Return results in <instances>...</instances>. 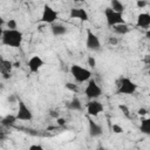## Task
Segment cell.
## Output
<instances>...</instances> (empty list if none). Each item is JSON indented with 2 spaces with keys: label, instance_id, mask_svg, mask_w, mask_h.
<instances>
[{
  "label": "cell",
  "instance_id": "cell-1",
  "mask_svg": "<svg viewBox=\"0 0 150 150\" xmlns=\"http://www.w3.org/2000/svg\"><path fill=\"white\" fill-rule=\"evenodd\" d=\"M23 40V34L18 30V29H2L1 32V41L5 46L13 47V48H19L22 43Z\"/></svg>",
  "mask_w": 150,
  "mask_h": 150
},
{
  "label": "cell",
  "instance_id": "cell-2",
  "mask_svg": "<svg viewBox=\"0 0 150 150\" xmlns=\"http://www.w3.org/2000/svg\"><path fill=\"white\" fill-rule=\"evenodd\" d=\"M70 74L71 76L74 77V80L76 82H86V81H89L90 77H91V71L87 68H83L79 64H73L70 67Z\"/></svg>",
  "mask_w": 150,
  "mask_h": 150
},
{
  "label": "cell",
  "instance_id": "cell-3",
  "mask_svg": "<svg viewBox=\"0 0 150 150\" xmlns=\"http://www.w3.org/2000/svg\"><path fill=\"white\" fill-rule=\"evenodd\" d=\"M137 90V84L129 77H121L117 84V94L131 95Z\"/></svg>",
  "mask_w": 150,
  "mask_h": 150
},
{
  "label": "cell",
  "instance_id": "cell-4",
  "mask_svg": "<svg viewBox=\"0 0 150 150\" xmlns=\"http://www.w3.org/2000/svg\"><path fill=\"white\" fill-rule=\"evenodd\" d=\"M104 15H105L107 25L109 27H114L115 25H118V23H123L124 22L123 16H122V13L114 11L111 7H107L104 9Z\"/></svg>",
  "mask_w": 150,
  "mask_h": 150
},
{
  "label": "cell",
  "instance_id": "cell-5",
  "mask_svg": "<svg viewBox=\"0 0 150 150\" xmlns=\"http://www.w3.org/2000/svg\"><path fill=\"white\" fill-rule=\"evenodd\" d=\"M84 94H86V96H87L88 100H96V98H98L101 96L102 89L96 83L95 80H89L88 81V84H87V87L84 89Z\"/></svg>",
  "mask_w": 150,
  "mask_h": 150
},
{
  "label": "cell",
  "instance_id": "cell-6",
  "mask_svg": "<svg viewBox=\"0 0 150 150\" xmlns=\"http://www.w3.org/2000/svg\"><path fill=\"white\" fill-rule=\"evenodd\" d=\"M16 118L19 121H30L33 118V114L30 109L26 105V103L21 100H18V111H16Z\"/></svg>",
  "mask_w": 150,
  "mask_h": 150
},
{
  "label": "cell",
  "instance_id": "cell-7",
  "mask_svg": "<svg viewBox=\"0 0 150 150\" xmlns=\"http://www.w3.org/2000/svg\"><path fill=\"white\" fill-rule=\"evenodd\" d=\"M57 19V12L50 7L49 5H45L43 9H42V14H41V21L45 23H50L53 25Z\"/></svg>",
  "mask_w": 150,
  "mask_h": 150
},
{
  "label": "cell",
  "instance_id": "cell-8",
  "mask_svg": "<svg viewBox=\"0 0 150 150\" xmlns=\"http://www.w3.org/2000/svg\"><path fill=\"white\" fill-rule=\"evenodd\" d=\"M86 46L89 50L98 52L101 49V42L96 34H94L90 29H87V39H86Z\"/></svg>",
  "mask_w": 150,
  "mask_h": 150
},
{
  "label": "cell",
  "instance_id": "cell-9",
  "mask_svg": "<svg viewBox=\"0 0 150 150\" xmlns=\"http://www.w3.org/2000/svg\"><path fill=\"white\" fill-rule=\"evenodd\" d=\"M103 111V105L101 102H98L97 100H89V102L87 103V112L88 116H97L100 112Z\"/></svg>",
  "mask_w": 150,
  "mask_h": 150
},
{
  "label": "cell",
  "instance_id": "cell-10",
  "mask_svg": "<svg viewBox=\"0 0 150 150\" xmlns=\"http://www.w3.org/2000/svg\"><path fill=\"white\" fill-rule=\"evenodd\" d=\"M43 64H45L43 60H42L40 56H38V55H33V56L29 59L28 63H27V66H28L30 73H38V71L43 67Z\"/></svg>",
  "mask_w": 150,
  "mask_h": 150
},
{
  "label": "cell",
  "instance_id": "cell-11",
  "mask_svg": "<svg viewBox=\"0 0 150 150\" xmlns=\"http://www.w3.org/2000/svg\"><path fill=\"white\" fill-rule=\"evenodd\" d=\"M88 128H89V135L91 137H100L103 132L102 127L98 123H96L90 116L88 117Z\"/></svg>",
  "mask_w": 150,
  "mask_h": 150
},
{
  "label": "cell",
  "instance_id": "cell-12",
  "mask_svg": "<svg viewBox=\"0 0 150 150\" xmlns=\"http://www.w3.org/2000/svg\"><path fill=\"white\" fill-rule=\"evenodd\" d=\"M69 16L71 19H79L81 21H88V19H89L87 11L83 8H71L69 12Z\"/></svg>",
  "mask_w": 150,
  "mask_h": 150
},
{
  "label": "cell",
  "instance_id": "cell-13",
  "mask_svg": "<svg viewBox=\"0 0 150 150\" xmlns=\"http://www.w3.org/2000/svg\"><path fill=\"white\" fill-rule=\"evenodd\" d=\"M13 68H14V67H13V62L1 59L0 71H1L4 79H9V77H11V73H12V69H13Z\"/></svg>",
  "mask_w": 150,
  "mask_h": 150
},
{
  "label": "cell",
  "instance_id": "cell-14",
  "mask_svg": "<svg viewBox=\"0 0 150 150\" xmlns=\"http://www.w3.org/2000/svg\"><path fill=\"white\" fill-rule=\"evenodd\" d=\"M136 25H137V27H141V28H148V27H150V14H148V13H141V14H138Z\"/></svg>",
  "mask_w": 150,
  "mask_h": 150
},
{
  "label": "cell",
  "instance_id": "cell-15",
  "mask_svg": "<svg viewBox=\"0 0 150 150\" xmlns=\"http://www.w3.org/2000/svg\"><path fill=\"white\" fill-rule=\"evenodd\" d=\"M50 29H52V34L54 36H61V35H64L67 33V28L60 23H53Z\"/></svg>",
  "mask_w": 150,
  "mask_h": 150
},
{
  "label": "cell",
  "instance_id": "cell-16",
  "mask_svg": "<svg viewBox=\"0 0 150 150\" xmlns=\"http://www.w3.org/2000/svg\"><path fill=\"white\" fill-rule=\"evenodd\" d=\"M112 29H114V32H115L116 34H118V35H125V34L130 30L129 26H128L125 22H123V23H118V25H115V26L112 27Z\"/></svg>",
  "mask_w": 150,
  "mask_h": 150
},
{
  "label": "cell",
  "instance_id": "cell-17",
  "mask_svg": "<svg viewBox=\"0 0 150 150\" xmlns=\"http://www.w3.org/2000/svg\"><path fill=\"white\" fill-rule=\"evenodd\" d=\"M67 108L69 110H75V111L82 110V103H81V101L77 97H74L73 100H70L69 102H67Z\"/></svg>",
  "mask_w": 150,
  "mask_h": 150
},
{
  "label": "cell",
  "instance_id": "cell-18",
  "mask_svg": "<svg viewBox=\"0 0 150 150\" xmlns=\"http://www.w3.org/2000/svg\"><path fill=\"white\" fill-rule=\"evenodd\" d=\"M139 130H141L142 134L150 136V117H148V118H143V120L141 121Z\"/></svg>",
  "mask_w": 150,
  "mask_h": 150
},
{
  "label": "cell",
  "instance_id": "cell-19",
  "mask_svg": "<svg viewBox=\"0 0 150 150\" xmlns=\"http://www.w3.org/2000/svg\"><path fill=\"white\" fill-rule=\"evenodd\" d=\"M16 121H18L16 115H6L1 120V124H2V127H12Z\"/></svg>",
  "mask_w": 150,
  "mask_h": 150
},
{
  "label": "cell",
  "instance_id": "cell-20",
  "mask_svg": "<svg viewBox=\"0 0 150 150\" xmlns=\"http://www.w3.org/2000/svg\"><path fill=\"white\" fill-rule=\"evenodd\" d=\"M110 4H111L110 7H111L114 11L120 12V13H123V11H124V5H123L120 0H111Z\"/></svg>",
  "mask_w": 150,
  "mask_h": 150
},
{
  "label": "cell",
  "instance_id": "cell-21",
  "mask_svg": "<svg viewBox=\"0 0 150 150\" xmlns=\"http://www.w3.org/2000/svg\"><path fill=\"white\" fill-rule=\"evenodd\" d=\"M7 28H9V29H16V28H18V22H16V20H15V19H9V20L7 21Z\"/></svg>",
  "mask_w": 150,
  "mask_h": 150
},
{
  "label": "cell",
  "instance_id": "cell-22",
  "mask_svg": "<svg viewBox=\"0 0 150 150\" xmlns=\"http://www.w3.org/2000/svg\"><path fill=\"white\" fill-rule=\"evenodd\" d=\"M66 88H67L68 90H70V91H74V93H77V91H79L77 86L74 84V83H71V82H67V83H66Z\"/></svg>",
  "mask_w": 150,
  "mask_h": 150
},
{
  "label": "cell",
  "instance_id": "cell-23",
  "mask_svg": "<svg viewBox=\"0 0 150 150\" xmlns=\"http://www.w3.org/2000/svg\"><path fill=\"white\" fill-rule=\"evenodd\" d=\"M111 129H112V132H115V134H122L123 132V128L118 124H112Z\"/></svg>",
  "mask_w": 150,
  "mask_h": 150
},
{
  "label": "cell",
  "instance_id": "cell-24",
  "mask_svg": "<svg viewBox=\"0 0 150 150\" xmlns=\"http://www.w3.org/2000/svg\"><path fill=\"white\" fill-rule=\"evenodd\" d=\"M88 66L90 68H95L96 67V60H95L94 56H89L88 57Z\"/></svg>",
  "mask_w": 150,
  "mask_h": 150
},
{
  "label": "cell",
  "instance_id": "cell-25",
  "mask_svg": "<svg viewBox=\"0 0 150 150\" xmlns=\"http://www.w3.org/2000/svg\"><path fill=\"white\" fill-rule=\"evenodd\" d=\"M56 124H57L59 127H63V125L66 124V120L62 118V117H57V118H56Z\"/></svg>",
  "mask_w": 150,
  "mask_h": 150
},
{
  "label": "cell",
  "instance_id": "cell-26",
  "mask_svg": "<svg viewBox=\"0 0 150 150\" xmlns=\"http://www.w3.org/2000/svg\"><path fill=\"white\" fill-rule=\"evenodd\" d=\"M136 5H137L138 8H143V7L146 6V0H137Z\"/></svg>",
  "mask_w": 150,
  "mask_h": 150
},
{
  "label": "cell",
  "instance_id": "cell-27",
  "mask_svg": "<svg viewBox=\"0 0 150 150\" xmlns=\"http://www.w3.org/2000/svg\"><path fill=\"white\" fill-rule=\"evenodd\" d=\"M108 42H109V45H117L118 43V40L116 39V38H112V36H110L109 39H108Z\"/></svg>",
  "mask_w": 150,
  "mask_h": 150
},
{
  "label": "cell",
  "instance_id": "cell-28",
  "mask_svg": "<svg viewBox=\"0 0 150 150\" xmlns=\"http://www.w3.org/2000/svg\"><path fill=\"white\" fill-rule=\"evenodd\" d=\"M120 109L123 111V114H124L127 117H129V110H128V108H127L125 105H120Z\"/></svg>",
  "mask_w": 150,
  "mask_h": 150
},
{
  "label": "cell",
  "instance_id": "cell-29",
  "mask_svg": "<svg viewBox=\"0 0 150 150\" xmlns=\"http://www.w3.org/2000/svg\"><path fill=\"white\" fill-rule=\"evenodd\" d=\"M143 62L150 68V55H145L144 56V59H143Z\"/></svg>",
  "mask_w": 150,
  "mask_h": 150
},
{
  "label": "cell",
  "instance_id": "cell-30",
  "mask_svg": "<svg viewBox=\"0 0 150 150\" xmlns=\"http://www.w3.org/2000/svg\"><path fill=\"white\" fill-rule=\"evenodd\" d=\"M146 112H148V111H146V110H145L144 108H139V109L137 110V114H138L139 116H144V115H145Z\"/></svg>",
  "mask_w": 150,
  "mask_h": 150
},
{
  "label": "cell",
  "instance_id": "cell-31",
  "mask_svg": "<svg viewBox=\"0 0 150 150\" xmlns=\"http://www.w3.org/2000/svg\"><path fill=\"white\" fill-rule=\"evenodd\" d=\"M28 149H29V150H42L43 148H42L41 145H36V144H35V145H30Z\"/></svg>",
  "mask_w": 150,
  "mask_h": 150
},
{
  "label": "cell",
  "instance_id": "cell-32",
  "mask_svg": "<svg viewBox=\"0 0 150 150\" xmlns=\"http://www.w3.org/2000/svg\"><path fill=\"white\" fill-rule=\"evenodd\" d=\"M49 115H50L53 118H57V117H59V112H57V111H54V110H52V111L49 112Z\"/></svg>",
  "mask_w": 150,
  "mask_h": 150
},
{
  "label": "cell",
  "instance_id": "cell-33",
  "mask_svg": "<svg viewBox=\"0 0 150 150\" xmlns=\"http://www.w3.org/2000/svg\"><path fill=\"white\" fill-rule=\"evenodd\" d=\"M145 38H146L148 40H150V29H148V30L145 32Z\"/></svg>",
  "mask_w": 150,
  "mask_h": 150
},
{
  "label": "cell",
  "instance_id": "cell-34",
  "mask_svg": "<svg viewBox=\"0 0 150 150\" xmlns=\"http://www.w3.org/2000/svg\"><path fill=\"white\" fill-rule=\"evenodd\" d=\"M13 67L14 68H19L20 67V62H13Z\"/></svg>",
  "mask_w": 150,
  "mask_h": 150
},
{
  "label": "cell",
  "instance_id": "cell-35",
  "mask_svg": "<svg viewBox=\"0 0 150 150\" xmlns=\"http://www.w3.org/2000/svg\"><path fill=\"white\" fill-rule=\"evenodd\" d=\"M73 1H75V2H82V1H84V0H73Z\"/></svg>",
  "mask_w": 150,
  "mask_h": 150
},
{
  "label": "cell",
  "instance_id": "cell-36",
  "mask_svg": "<svg viewBox=\"0 0 150 150\" xmlns=\"http://www.w3.org/2000/svg\"><path fill=\"white\" fill-rule=\"evenodd\" d=\"M148 74H149V76H150V69H149V71H148Z\"/></svg>",
  "mask_w": 150,
  "mask_h": 150
}]
</instances>
